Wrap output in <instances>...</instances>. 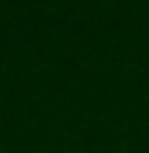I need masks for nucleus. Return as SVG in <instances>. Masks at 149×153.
Here are the masks:
<instances>
[]
</instances>
